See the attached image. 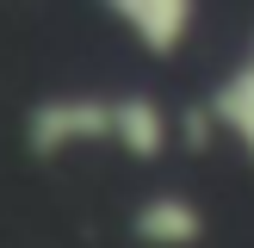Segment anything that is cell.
<instances>
[{"instance_id":"1","label":"cell","mask_w":254,"mask_h":248,"mask_svg":"<svg viewBox=\"0 0 254 248\" xmlns=\"http://www.w3.org/2000/svg\"><path fill=\"white\" fill-rule=\"evenodd\" d=\"M168 143H174L168 106L136 87H68V93H44L25 112V149L37 161L99 155V149L124 161H161Z\"/></svg>"},{"instance_id":"2","label":"cell","mask_w":254,"mask_h":248,"mask_svg":"<svg viewBox=\"0 0 254 248\" xmlns=\"http://www.w3.org/2000/svg\"><path fill=\"white\" fill-rule=\"evenodd\" d=\"M106 19L130 37L143 56L168 62L192 44V25H198V0H99Z\"/></svg>"},{"instance_id":"3","label":"cell","mask_w":254,"mask_h":248,"mask_svg":"<svg viewBox=\"0 0 254 248\" xmlns=\"http://www.w3.org/2000/svg\"><path fill=\"white\" fill-rule=\"evenodd\" d=\"M205 118H211V130H217L223 143H236V155L254 168V31H248L242 56L223 68V81L211 87Z\"/></svg>"},{"instance_id":"4","label":"cell","mask_w":254,"mask_h":248,"mask_svg":"<svg viewBox=\"0 0 254 248\" xmlns=\"http://www.w3.org/2000/svg\"><path fill=\"white\" fill-rule=\"evenodd\" d=\"M130 236L143 248H198L205 242V205L180 186H161L130 211Z\"/></svg>"}]
</instances>
